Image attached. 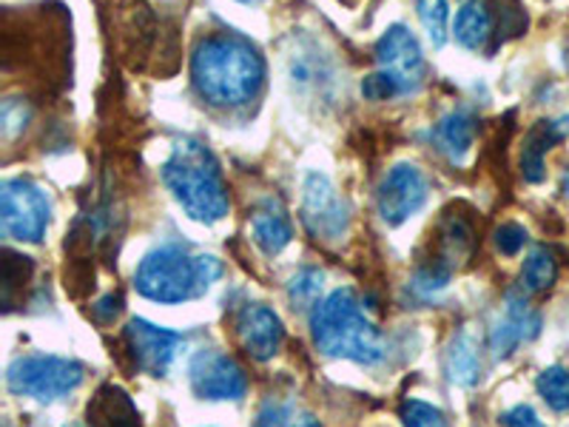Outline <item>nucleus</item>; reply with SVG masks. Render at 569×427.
<instances>
[{
  "instance_id": "nucleus-18",
  "label": "nucleus",
  "mask_w": 569,
  "mask_h": 427,
  "mask_svg": "<svg viewBox=\"0 0 569 427\" xmlns=\"http://www.w3.org/2000/svg\"><path fill=\"white\" fill-rule=\"evenodd\" d=\"M291 222H288V217L282 214V208L266 206L259 208V211H253L251 240L257 242L259 251H266L268 257H273V254H279L288 242H291Z\"/></svg>"
},
{
  "instance_id": "nucleus-27",
  "label": "nucleus",
  "mask_w": 569,
  "mask_h": 427,
  "mask_svg": "<svg viewBox=\"0 0 569 427\" xmlns=\"http://www.w3.org/2000/svg\"><path fill=\"white\" fill-rule=\"evenodd\" d=\"M399 416L401 421H405V427H450V421H447V416L441 414L439 408H433V405H427V401L419 399L405 401Z\"/></svg>"
},
{
  "instance_id": "nucleus-19",
  "label": "nucleus",
  "mask_w": 569,
  "mask_h": 427,
  "mask_svg": "<svg viewBox=\"0 0 569 427\" xmlns=\"http://www.w3.org/2000/svg\"><path fill=\"white\" fill-rule=\"evenodd\" d=\"M3 274H0V297H3V311H14L18 305H23V294H27L29 282L34 277V262L32 257H23V254L12 251V248H3Z\"/></svg>"
},
{
  "instance_id": "nucleus-4",
  "label": "nucleus",
  "mask_w": 569,
  "mask_h": 427,
  "mask_svg": "<svg viewBox=\"0 0 569 427\" xmlns=\"http://www.w3.org/2000/svg\"><path fill=\"white\" fill-rule=\"evenodd\" d=\"M222 277V262L211 254L166 246L142 259L134 274L137 291L151 302L177 305L197 299Z\"/></svg>"
},
{
  "instance_id": "nucleus-34",
  "label": "nucleus",
  "mask_w": 569,
  "mask_h": 427,
  "mask_svg": "<svg viewBox=\"0 0 569 427\" xmlns=\"http://www.w3.org/2000/svg\"><path fill=\"white\" fill-rule=\"evenodd\" d=\"M297 427H322V425H319V421L317 419H311V416H305V419L302 421H299V425Z\"/></svg>"
},
{
  "instance_id": "nucleus-11",
  "label": "nucleus",
  "mask_w": 569,
  "mask_h": 427,
  "mask_svg": "<svg viewBox=\"0 0 569 427\" xmlns=\"http://www.w3.org/2000/svg\"><path fill=\"white\" fill-rule=\"evenodd\" d=\"M427 200V180L416 166L410 162H399L388 171V177L379 186L376 195V206L388 226H401L410 220Z\"/></svg>"
},
{
  "instance_id": "nucleus-35",
  "label": "nucleus",
  "mask_w": 569,
  "mask_h": 427,
  "mask_svg": "<svg viewBox=\"0 0 569 427\" xmlns=\"http://www.w3.org/2000/svg\"><path fill=\"white\" fill-rule=\"evenodd\" d=\"M563 195L569 197V169H567V175H563Z\"/></svg>"
},
{
  "instance_id": "nucleus-33",
  "label": "nucleus",
  "mask_w": 569,
  "mask_h": 427,
  "mask_svg": "<svg viewBox=\"0 0 569 427\" xmlns=\"http://www.w3.org/2000/svg\"><path fill=\"white\" fill-rule=\"evenodd\" d=\"M253 427H288V419H284V410L279 408V405L268 401L266 408L259 410V416H257V421H253Z\"/></svg>"
},
{
  "instance_id": "nucleus-20",
  "label": "nucleus",
  "mask_w": 569,
  "mask_h": 427,
  "mask_svg": "<svg viewBox=\"0 0 569 427\" xmlns=\"http://www.w3.org/2000/svg\"><path fill=\"white\" fill-rule=\"evenodd\" d=\"M492 12L481 3V0H470L456 14V40L470 52H481L487 49L492 38Z\"/></svg>"
},
{
  "instance_id": "nucleus-5",
  "label": "nucleus",
  "mask_w": 569,
  "mask_h": 427,
  "mask_svg": "<svg viewBox=\"0 0 569 427\" xmlns=\"http://www.w3.org/2000/svg\"><path fill=\"white\" fill-rule=\"evenodd\" d=\"M86 379V368L66 356H18L7 370V385L14 396L54 401L71 394Z\"/></svg>"
},
{
  "instance_id": "nucleus-24",
  "label": "nucleus",
  "mask_w": 569,
  "mask_h": 427,
  "mask_svg": "<svg viewBox=\"0 0 569 427\" xmlns=\"http://www.w3.org/2000/svg\"><path fill=\"white\" fill-rule=\"evenodd\" d=\"M536 388L541 399L558 414H569V370L567 368H547L538 374Z\"/></svg>"
},
{
  "instance_id": "nucleus-1",
  "label": "nucleus",
  "mask_w": 569,
  "mask_h": 427,
  "mask_svg": "<svg viewBox=\"0 0 569 427\" xmlns=\"http://www.w3.org/2000/svg\"><path fill=\"white\" fill-rule=\"evenodd\" d=\"M191 80L208 106L237 109L257 98L266 83V60L240 34H208L191 54Z\"/></svg>"
},
{
  "instance_id": "nucleus-22",
  "label": "nucleus",
  "mask_w": 569,
  "mask_h": 427,
  "mask_svg": "<svg viewBox=\"0 0 569 427\" xmlns=\"http://www.w3.org/2000/svg\"><path fill=\"white\" fill-rule=\"evenodd\" d=\"M558 277V262L552 257V251L547 248H536V251L527 257L525 268H521V291L527 294H543L550 291Z\"/></svg>"
},
{
  "instance_id": "nucleus-9",
  "label": "nucleus",
  "mask_w": 569,
  "mask_h": 427,
  "mask_svg": "<svg viewBox=\"0 0 569 427\" xmlns=\"http://www.w3.org/2000/svg\"><path fill=\"white\" fill-rule=\"evenodd\" d=\"M376 63H379V71L399 80L405 95L416 91L425 83L427 66L425 54H421V46L413 38V32L408 27H401V23L390 27L379 38V43H376Z\"/></svg>"
},
{
  "instance_id": "nucleus-36",
  "label": "nucleus",
  "mask_w": 569,
  "mask_h": 427,
  "mask_svg": "<svg viewBox=\"0 0 569 427\" xmlns=\"http://www.w3.org/2000/svg\"><path fill=\"white\" fill-rule=\"evenodd\" d=\"M242 3H246V0H242Z\"/></svg>"
},
{
  "instance_id": "nucleus-7",
  "label": "nucleus",
  "mask_w": 569,
  "mask_h": 427,
  "mask_svg": "<svg viewBox=\"0 0 569 427\" xmlns=\"http://www.w3.org/2000/svg\"><path fill=\"white\" fill-rule=\"evenodd\" d=\"M302 220L319 240H339L348 231V206L333 188V182L319 171H311L305 177Z\"/></svg>"
},
{
  "instance_id": "nucleus-31",
  "label": "nucleus",
  "mask_w": 569,
  "mask_h": 427,
  "mask_svg": "<svg viewBox=\"0 0 569 427\" xmlns=\"http://www.w3.org/2000/svg\"><path fill=\"white\" fill-rule=\"evenodd\" d=\"M120 314H123V297L120 294H106L100 302L91 305V317L98 319L100 325H111Z\"/></svg>"
},
{
  "instance_id": "nucleus-30",
  "label": "nucleus",
  "mask_w": 569,
  "mask_h": 427,
  "mask_svg": "<svg viewBox=\"0 0 569 427\" xmlns=\"http://www.w3.org/2000/svg\"><path fill=\"white\" fill-rule=\"evenodd\" d=\"M498 425L501 427H547L541 419H538L536 410L530 405H516V408L505 410L498 416Z\"/></svg>"
},
{
  "instance_id": "nucleus-21",
  "label": "nucleus",
  "mask_w": 569,
  "mask_h": 427,
  "mask_svg": "<svg viewBox=\"0 0 569 427\" xmlns=\"http://www.w3.org/2000/svg\"><path fill=\"white\" fill-rule=\"evenodd\" d=\"M288 75H291L293 86L311 91H325L333 78H330L328 58H319L317 46H299L288 58Z\"/></svg>"
},
{
  "instance_id": "nucleus-17",
  "label": "nucleus",
  "mask_w": 569,
  "mask_h": 427,
  "mask_svg": "<svg viewBox=\"0 0 569 427\" xmlns=\"http://www.w3.org/2000/svg\"><path fill=\"white\" fill-rule=\"evenodd\" d=\"M476 131H479V123L470 111H450L439 120L433 137L450 160H465V155L476 142Z\"/></svg>"
},
{
  "instance_id": "nucleus-10",
  "label": "nucleus",
  "mask_w": 569,
  "mask_h": 427,
  "mask_svg": "<svg viewBox=\"0 0 569 427\" xmlns=\"http://www.w3.org/2000/svg\"><path fill=\"white\" fill-rule=\"evenodd\" d=\"M191 388L200 399H242L248 390V376L231 356L220 350H202L194 356V363L188 368Z\"/></svg>"
},
{
  "instance_id": "nucleus-25",
  "label": "nucleus",
  "mask_w": 569,
  "mask_h": 427,
  "mask_svg": "<svg viewBox=\"0 0 569 427\" xmlns=\"http://www.w3.org/2000/svg\"><path fill=\"white\" fill-rule=\"evenodd\" d=\"M322 285V271H317V268H302V271L293 274L291 282H288V299H291L293 308H317Z\"/></svg>"
},
{
  "instance_id": "nucleus-29",
  "label": "nucleus",
  "mask_w": 569,
  "mask_h": 427,
  "mask_svg": "<svg viewBox=\"0 0 569 427\" xmlns=\"http://www.w3.org/2000/svg\"><path fill=\"white\" fill-rule=\"evenodd\" d=\"M525 246H527V228H521L518 222H505V226L496 228V248L505 254V257H516Z\"/></svg>"
},
{
  "instance_id": "nucleus-3",
  "label": "nucleus",
  "mask_w": 569,
  "mask_h": 427,
  "mask_svg": "<svg viewBox=\"0 0 569 427\" xmlns=\"http://www.w3.org/2000/svg\"><path fill=\"white\" fill-rule=\"evenodd\" d=\"M311 334L317 348L337 359L359 365H376L385 359V337L365 317L353 288H339L313 308Z\"/></svg>"
},
{
  "instance_id": "nucleus-12",
  "label": "nucleus",
  "mask_w": 569,
  "mask_h": 427,
  "mask_svg": "<svg viewBox=\"0 0 569 427\" xmlns=\"http://www.w3.org/2000/svg\"><path fill=\"white\" fill-rule=\"evenodd\" d=\"M237 337H240L242 348L266 363V359H273L279 354L284 342V328L282 319L268 308V305H248L246 311L237 319Z\"/></svg>"
},
{
  "instance_id": "nucleus-14",
  "label": "nucleus",
  "mask_w": 569,
  "mask_h": 427,
  "mask_svg": "<svg viewBox=\"0 0 569 427\" xmlns=\"http://www.w3.org/2000/svg\"><path fill=\"white\" fill-rule=\"evenodd\" d=\"M569 135V117H558V120H538L525 137L521 146V175L527 182H541L547 177L543 169V157L547 151L556 149V142H561Z\"/></svg>"
},
{
  "instance_id": "nucleus-8",
  "label": "nucleus",
  "mask_w": 569,
  "mask_h": 427,
  "mask_svg": "<svg viewBox=\"0 0 569 427\" xmlns=\"http://www.w3.org/2000/svg\"><path fill=\"white\" fill-rule=\"evenodd\" d=\"M126 348H129L131 363L149 376H166L171 363H174L177 350L186 345V339L174 330H166L160 325H151L146 319H131L126 325Z\"/></svg>"
},
{
  "instance_id": "nucleus-6",
  "label": "nucleus",
  "mask_w": 569,
  "mask_h": 427,
  "mask_svg": "<svg viewBox=\"0 0 569 427\" xmlns=\"http://www.w3.org/2000/svg\"><path fill=\"white\" fill-rule=\"evenodd\" d=\"M52 220V202L29 180H7L0 186V228L9 240L40 242Z\"/></svg>"
},
{
  "instance_id": "nucleus-16",
  "label": "nucleus",
  "mask_w": 569,
  "mask_h": 427,
  "mask_svg": "<svg viewBox=\"0 0 569 427\" xmlns=\"http://www.w3.org/2000/svg\"><path fill=\"white\" fill-rule=\"evenodd\" d=\"M445 370L447 379L461 388H476L481 379V350L476 337H472V330L461 328L450 345H447L445 354Z\"/></svg>"
},
{
  "instance_id": "nucleus-23",
  "label": "nucleus",
  "mask_w": 569,
  "mask_h": 427,
  "mask_svg": "<svg viewBox=\"0 0 569 427\" xmlns=\"http://www.w3.org/2000/svg\"><path fill=\"white\" fill-rule=\"evenodd\" d=\"M492 23H496V46L527 32V12L521 0H492Z\"/></svg>"
},
{
  "instance_id": "nucleus-28",
  "label": "nucleus",
  "mask_w": 569,
  "mask_h": 427,
  "mask_svg": "<svg viewBox=\"0 0 569 427\" xmlns=\"http://www.w3.org/2000/svg\"><path fill=\"white\" fill-rule=\"evenodd\" d=\"M362 95L365 100H373V103H382V100H393L399 95H405V89L399 86V80L385 75V71H373L362 80Z\"/></svg>"
},
{
  "instance_id": "nucleus-15",
  "label": "nucleus",
  "mask_w": 569,
  "mask_h": 427,
  "mask_svg": "<svg viewBox=\"0 0 569 427\" xmlns=\"http://www.w3.org/2000/svg\"><path fill=\"white\" fill-rule=\"evenodd\" d=\"M86 419L91 427H142L140 410L120 385H103L91 396Z\"/></svg>"
},
{
  "instance_id": "nucleus-26",
  "label": "nucleus",
  "mask_w": 569,
  "mask_h": 427,
  "mask_svg": "<svg viewBox=\"0 0 569 427\" xmlns=\"http://www.w3.org/2000/svg\"><path fill=\"white\" fill-rule=\"evenodd\" d=\"M416 9H419V20L425 27L427 38L433 46H445L447 40V27H450V7L447 0H416Z\"/></svg>"
},
{
  "instance_id": "nucleus-2",
  "label": "nucleus",
  "mask_w": 569,
  "mask_h": 427,
  "mask_svg": "<svg viewBox=\"0 0 569 427\" xmlns=\"http://www.w3.org/2000/svg\"><path fill=\"white\" fill-rule=\"evenodd\" d=\"M162 182L169 186L182 211L197 222H217L228 214V188L220 162L206 142L182 137L174 142L169 162L162 166Z\"/></svg>"
},
{
  "instance_id": "nucleus-32",
  "label": "nucleus",
  "mask_w": 569,
  "mask_h": 427,
  "mask_svg": "<svg viewBox=\"0 0 569 427\" xmlns=\"http://www.w3.org/2000/svg\"><path fill=\"white\" fill-rule=\"evenodd\" d=\"M27 117H29L27 106L18 103V100H7V106H3V135L7 137L18 135V131L27 126Z\"/></svg>"
},
{
  "instance_id": "nucleus-13",
  "label": "nucleus",
  "mask_w": 569,
  "mask_h": 427,
  "mask_svg": "<svg viewBox=\"0 0 569 427\" xmlns=\"http://www.w3.org/2000/svg\"><path fill=\"white\" fill-rule=\"evenodd\" d=\"M538 330H541V317H538V311H532L525 297L510 294V297H507L505 317L498 319L496 328H492L490 334L492 354H496L498 359H505V356H510L521 342L536 339Z\"/></svg>"
}]
</instances>
